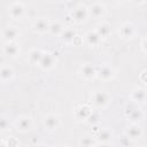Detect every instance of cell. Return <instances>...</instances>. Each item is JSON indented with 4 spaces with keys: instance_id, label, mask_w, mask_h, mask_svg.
<instances>
[{
    "instance_id": "cell-28",
    "label": "cell",
    "mask_w": 147,
    "mask_h": 147,
    "mask_svg": "<svg viewBox=\"0 0 147 147\" xmlns=\"http://www.w3.org/2000/svg\"><path fill=\"white\" fill-rule=\"evenodd\" d=\"M137 108H138V107L136 106L134 102H129V103L126 105V107H125V114L129 116V115H130L134 109H137Z\"/></svg>"
},
{
    "instance_id": "cell-37",
    "label": "cell",
    "mask_w": 147,
    "mask_h": 147,
    "mask_svg": "<svg viewBox=\"0 0 147 147\" xmlns=\"http://www.w3.org/2000/svg\"><path fill=\"white\" fill-rule=\"evenodd\" d=\"M36 147H46L45 145H38V146H36Z\"/></svg>"
},
{
    "instance_id": "cell-33",
    "label": "cell",
    "mask_w": 147,
    "mask_h": 147,
    "mask_svg": "<svg viewBox=\"0 0 147 147\" xmlns=\"http://www.w3.org/2000/svg\"><path fill=\"white\" fill-rule=\"evenodd\" d=\"M72 44H74V45H77V46L80 45V44H82V38H80L79 36H76V38H75L74 41H72Z\"/></svg>"
},
{
    "instance_id": "cell-35",
    "label": "cell",
    "mask_w": 147,
    "mask_h": 147,
    "mask_svg": "<svg viewBox=\"0 0 147 147\" xmlns=\"http://www.w3.org/2000/svg\"><path fill=\"white\" fill-rule=\"evenodd\" d=\"M1 147H7V145H6L5 140H2V141H1Z\"/></svg>"
},
{
    "instance_id": "cell-27",
    "label": "cell",
    "mask_w": 147,
    "mask_h": 147,
    "mask_svg": "<svg viewBox=\"0 0 147 147\" xmlns=\"http://www.w3.org/2000/svg\"><path fill=\"white\" fill-rule=\"evenodd\" d=\"M5 142L7 147H18V140L15 137H9Z\"/></svg>"
},
{
    "instance_id": "cell-7",
    "label": "cell",
    "mask_w": 147,
    "mask_h": 147,
    "mask_svg": "<svg viewBox=\"0 0 147 147\" xmlns=\"http://www.w3.org/2000/svg\"><path fill=\"white\" fill-rule=\"evenodd\" d=\"M96 74H98V71L91 63H85L80 68V75L85 79H93L96 76Z\"/></svg>"
},
{
    "instance_id": "cell-30",
    "label": "cell",
    "mask_w": 147,
    "mask_h": 147,
    "mask_svg": "<svg viewBox=\"0 0 147 147\" xmlns=\"http://www.w3.org/2000/svg\"><path fill=\"white\" fill-rule=\"evenodd\" d=\"M140 80H141L144 84L147 85V70L141 71V74H140Z\"/></svg>"
},
{
    "instance_id": "cell-36",
    "label": "cell",
    "mask_w": 147,
    "mask_h": 147,
    "mask_svg": "<svg viewBox=\"0 0 147 147\" xmlns=\"http://www.w3.org/2000/svg\"><path fill=\"white\" fill-rule=\"evenodd\" d=\"M54 147H67V146H64V145H56V146H54Z\"/></svg>"
},
{
    "instance_id": "cell-9",
    "label": "cell",
    "mask_w": 147,
    "mask_h": 147,
    "mask_svg": "<svg viewBox=\"0 0 147 147\" xmlns=\"http://www.w3.org/2000/svg\"><path fill=\"white\" fill-rule=\"evenodd\" d=\"M96 76L102 80H109L115 76V71L110 65H102L99 69Z\"/></svg>"
},
{
    "instance_id": "cell-26",
    "label": "cell",
    "mask_w": 147,
    "mask_h": 147,
    "mask_svg": "<svg viewBox=\"0 0 147 147\" xmlns=\"http://www.w3.org/2000/svg\"><path fill=\"white\" fill-rule=\"evenodd\" d=\"M99 119H100V115H99L98 113L93 111V113L88 116V118H87L86 121H87V123H90V124H92V125H95V124L99 123Z\"/></svg>"
},
{
    "instance_id": "cell-14",
    "label": "cell",
    "mask_w": 147,
    "mask_h": 147,
    "mask_svg": "<svg viewBox=\"0 0 147 147\" xmlns=\"http://www.w3.org/2000/svg\"><path fill=\"white\" fill-rule=\"evenodd\" d=\"M14 69L9 65H3L0 70V78H1V82L2 83H8L10 82L13 78H14Z\"/></svg>"
},
{
    "instance_id": "cell-23",
    "label": "cell",
    "mask_w": 147,
    "mask_h": 147,
    "mask_svg": "<svg viewBox=\"0 0 147 147\" xmlns=\"http://www.w3.org/2000/svg\"><path fill=\"white\" fill-rule=\"evenodd\" d=\"M63 26H62V24L60 23V22H57V21H55V22H51V24H49V33L51 34H53V36H61L62 34V32H63Z\"/></svg>"
},
{
    "instance_id": "cell-11",
    "label": "cell",
    "mask_w": 147,
    "mask_h": 147,
    "mask_svg": "<svg viewBox=\"0 0 147 147\" xmlns=\"http://www.w3.org/2000/svg\"><path fill=\"white\" fill-rule=\"evenodd\" d=\"M54 63H55V57H54V55L51 54V53H44L42 59H41L39 65H40V68H42L44 70H48V69H51V68L54 67Z\"/></svg>"
},
{
    "instance_id": "cell-6",
    "label": "cell",
    "mask_w": 147,
    "mask_h": 147,
    "mask_svg": "<svg viewBox=\"0 0 147 147\" xmlns=\"http://www.w3.org/2000/svg\"><path fill=\"white\" fill-rule=\"evenodd\" d=\"M134 32H136V29H134V25L130 22H126L124 23L121 28H119V34L122 38H125V39H129V38H132L134 36Z\"/></svg>"
},
{
    "instance_id": "cell-12",
    "label": "cell",
    "mask_w": 147,
    "mask_h": 147,
    "mask_svg": "<svg viewBox=\"0 0 147 147\" xmlns=\"http://www.w3.org/2000/svg\"><path fill=\"white\" fill-rule=\"evenodd\" d=\"M105 5L103 3H101V2H94V3H92L91 6H90V8H88V13L93 16V17H95V18H99V17H101L103 14H105Z\"/></svg>"
},
{
    "instance_id": "cell-15",
    "label": "cell",
    "mask_w": 147,
    "mask_h": 147,
    "mask_svg": "<svg viewBox=\"0 0 147 147\" xmlns=\"http://www.w3.org/2000/svg\"><path fill=\"white\" fill-rule=\"evenodd\" d=\"M75 113H76L77 118H79V119H87L88 116H90L93 111H92V109H91L90 106H87V105H82V106H79V107L76 109Z\"/></svg>"
},
{
    "instance_id": "cell-34",
    "label": "cell",
    "mask_w": 147,
    "mask_h": 147,
    "mask_svg": "<svg viewBox=\"0 0 147 147\" xmlns=\"http://www.w3.org/2000/svg\"><path fill=\"white\" fill-rule=\"evenodd\" d=\"M96 147H111V145L109 144V142H101L99 146H96Z\"/></svg>"
},
{
    "instance_id": "cell-39",
    "label": "cell",
    "mask_w": 147,
    "mask_h": 147,
    "mask_svg": "<svg viewBox=\"0 0 147 147\" xmlns=\"http://www.w3.org/2000/svg\"><path fill=\"white\" fill-rule=\"evenodd\" d=\"M93 147H96V146H93Z\"/></svg>"
},
{
    "instance_id": "cell-32",
    "label": "cell",
    "mask_w": 147,
    "mask_h": 147,
    "mask_svg": "<svg viewBox=\"0 0 147 147\" xmlns=\"http://www.w3.org/2000/svg\"><path fill=\"white\" fill-rule=\"evenodd\" d=\"M141 47H142V51L147 53V37H145L141 41Z\"/></svg>"
},
{
    "instance_id": "cell-16",
    "label": "cell",
    "mask_w": 147,
    "mask_h": 147,
    "mask_svg": "<svg viewBox=\"0 0 147 147\" xmlns=\"http://www.w3.org/2000/svg\"><path fill=\"white\" fill-rule=\"evenodd\" d=\"M126 136L130 139H139L142 136V131H141V129H140L139 125L132 124L131 126H129L126 129Z\"/></svg>"
},
{
    "instance_id": "cell-20",
    "label": "cell",
    "mask_w": 147,
    "mask_h": 147,
    "mask_svg": "<svg viewBox=\"0 0 147 147\" xmlns=\"http://www.w3.org/2000/svg\"><path fill=\"white\" fill-rule=\"evenodd\" d=\"M85 38H86V42L90 46H96L101 40V37L98 34V32L95 30L94 31H88L87 34L85 36Z\"/></svg>"
},
{
    "instance_id": "cell-10",
    "label": "cell",
    "mask_w": 147,
    "mask_h": 147,
    "mask_svg": "<svg viewBox=\"0 0 147 147\" xmlns=\"http://www.w3.org/2000/svg\"><path fill=\"white\" fill-rule=\"evenodd\" d=\"M49 24L51 23L47 20H45V18H38V20L34 21L32 28L38 33H45V32H47L49 30Z\"/></svg>"
},
{
    "instance_id": "cell-18",
    "label": "cell",
    "mask_w": 147,
    "mask_h": 147,
    "mask_svg": "<svg viewBox=\"0 0 147 147\" xmlns=\"http://www.w3.org/2000/svg\"><path fill=\"white\" fill-rule=\"evenodd\" d=\"M113 139V132L109 129H102L96 133V140L100 142H109Z\"/></svg>"
},
{
    "instance_id": "cell-17",
    "label": "cell",
    "mask_w": 147,
    "mask_h": 147,
    "mask_svg": "<svg viewBox=\"0 0 147 147\" xmlns=\"http://www.w3.org/2000/svg\"><path fill=\"white\" fill-rule=\"evenodd\" d=\"M18 46L15 42H6L3 46V53L9 57H15L18 54Z\"/></svg>"
},
{
    "instance_id": "cell-24",
    "label": "cell",
    "mask_w": 147,
    "mask_h": 147,
    "mask_svg": "<svg viewBox=\"0 0 147 147\" xmlns=\"http://www.w3.org/2000/svg\"><path fill=\"white\" fill-rule=\"evenodd\" d=\"M95 146V139L91 136H83L79 139V147H93Z\"/></svg>"
},
{
    "instance_id": "cell-25",
    "label": "cell",
    "mask_w": 147,
    "mask_h": 147,
    "mask_svg": "<svg viewBox=\"0 0 147 147\" xmlns=\"http://www.w3.org/2000/svg\"><path fill=\"white\" fill-rule=\"evenodd\" d=\"M141 117H142V111H141L139 108L134 109V110L129 115V118H130L132 122H137V121L141 119Z\"/></svg>"
},
{
    "instance_id": "cell-3",
    "label": "cell",
    "mask_w": 147,
    "mask_h": 147,
    "mask_svg": "<svg viewBox=\"0 0 147 147\" xmlns=\"http://www.w3.org/2000/svg\"><path fill=\"white\" fill-rule=\"evenodd\" d=\"M17 36H18V31L16 30V28L11 25H7L2 29V39L6 42H14Z\"/></svg>"
},
{
    "instance_id": "cell-38",
    "label": "cell",
    "mask_w": 147,
    "mask_h": 147,
    "mask_svg": "<svg viewBox=\"0 0 147 147\" xmlns=\"http://www.w3.org/2000/svg\"><path fill=\"white\" fill-rule=\"evenodd\" d=\"M138 147H144V146H138Z\"/></svg>"
},
{
    "instance_id": "cell-4",
    "label": "cell",
    "mask_w": 147,
    "mask_h": 147,
    "mask_svg": "<svg viewBox=\"0 0 147 147\" xmlns=\"http://www.w3.org/2000/svg\"><path fill=\"white\" fill-rule=\"evenodd\" d=\"M24 14V5L22 2H13L10 6H9V15L15 18V20H18L23 16Z\"/></svg>"
},
{
    "instance_id": "cell-19",
    "label": "cell",
    "mask_w": 147,
    "mask_h": 147,
    "mask_svg": "<svg viewBox=\"0 0 147 147\" xmlns=\"http://www.w3.org/2000/svg\"><path fill=\"white\" fill-rule=\"evenodd\" d=\"M42 55H44V53H42L40 49L34 48V49H31V51H30L28 57H29V61H30L31 63H33V64H39L40 61H41V59H42Z\"/></svg>"
},
{
    "instance_id": "cell-5",
    "label": "cell",
    "mask_w": 147,
    "mask_h": 147,
    "mask_svg": "<svg viewBox=\"0 0 147 147\" xmlns=\"http://www.w3.org/2000/svg\"><path fill=\"white\" fill-rule=\"evenodd\" d=\"M44 125L47 130H56L60 126V119L54 114H48L44 117Z\"/></svg>"
},
{
    "instance_id": "cell-21",
    "label": "cell",
    "mask_w": 147,
    "mask_h": 147,
    "mask_svg": "<svg viewBox=\"0 0 147 147\" xmlns=\"http://www.w3.org/2000/svg\"><path fill=\"white\" fill-rule=\"evenodd\" d=\"M95 31L98 32V34H99L101 38H106V37H108L109 33H110V25H109L108 23H106V22H102V23H100V24L96 25Z\"/></svg>"
},
{
    "instance_id": "cell-2",
    "label": "cell",
    "mask_w": 147,
    "mask_h": 147,
    "mask_svg": "<svg viewBox=\"0 0 147 147\" xmlns=\"http://www.w3.org/2000/svg\"><path fill=\"white\" fill-rule=\"evenodd\" d=\"M87 15H88V9L84 6V5H78L74 8V10L71 11V16L74 18L75 22H84L86 18H87Z\"/></svg>"
},
{
    "instance_id": "cell-29",
    "label": "cell",
    "mask_w": 147,
    "mask_h": 147,
    "mask_svg": "<svg viewBox=\"0 0 147 147\" xmlns=\"http://www.w3.org/2000/svg\"><path fill=\"white\" fill-rule=\"evenodd\" d=\"M129 144H130V138L127 136H124L121 138V145L122 147H129Z\"/></svg>"
},
{
    "instance_id": "cell-31",
    "label": "cell",
    "mask_w": 147,
    "mask_h": 147,
    "mask_svg": "<svg viewBox=\"0 0 147 147\" xmlns=\"http://www.w3.org/2000/svg\"><path fill=\"white\" fill-rule=\"evenodd\" d=\"M7 119L5 118V117H1V130L2 131H5L6 129H7Z\"/></svg>"
},
{
    "instance_id": "cell-22",
    "label": "cell",
    "mask_w": 147,
    "mask_h": 147,
    "mask_svg": "<svg viewBox=\"0 0 147 147\" xmlns=\"http://www.w3.org/2000/svg\"><path fill=\"white\" fill-rule=\"evenodd\" d=\"M76 36L77 34L74 29H64L60 37H61V40L64 42H72L74 39L76 38Z\"/></svg>"
},
{
    "instance_id": "cell-1",
    "label": "cell",
    "mask_w": 147,
    "mask_h": 147,
    "mask_svg": "<svg viewBox=\"0 0 147 147\" xmlns=\"http://www.w3.org/2000/svg\"><path fill=\"white\" fill-rule=\"evenodd\" d=\"M109 101H110V96L106 91L96 90L92 93V102L99 108H102V107L107 106Z\"/></svg>"
},
{
    "instance_id": "cell-8",
    "label": "cell",
    "mask_w": 147,
    "mask_h": 147,
    "mask_svg": "<svg viewBox=\"0 0 147 147\" xmlns=\"http://www.w3.org/2000/svg\"><path fill=\"white\" fill-rule=\"evenodd\" d=\"M16 127L20 131H28L32 127V119L30 116H21L16 121Z\"/></svg>"
},
{
    "instance_id": "cell-13",
    "label": "cell",
    "mask_w": 147,
    "mask_h": 147,
    "mask_svg": "<svg viewBox=\"0 0 147 147\" xmlns=\"http://www.w3.org/2000/svg\"><path fill=\"white\" fill-rule=\"evenodd\" d=\"M147 98V93L144 88H134L132 92H131V100L134 102V103H141L146 100Z\"/></svg>"
}]
</instances>
